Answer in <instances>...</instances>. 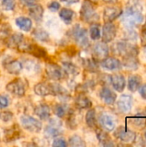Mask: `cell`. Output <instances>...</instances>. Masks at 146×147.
Returning <instances> with one entry per match:
<instances>
[{
  "mask_svg": "<svg viewBox=\"0 0 146 147\" xmlns=\"http://www.w3.org/2000/svg\"><path fill=\"white\" fill-rule=\"evenodd\" d=\"M133 97L129 95H122L117 102V107L119 110L124 114H126L132 110L133 108Z\"/></svg>",
  "mask_w": 146,
  "mask_h": 147,
  "instance_id": "cell-13",
  "label": "cell"
},
{
  "mask_svg": "<svg viewBox=\"0 0 146 147\" xmlns=\"http://www.w3.org/2000/svg\"><path fill=\"white\" fill-rule=\"evenodd\" d=\"M70 35L72 37L75 42L82 48H88L89 47L88 32L84 28H82L79 24L75 25L71 29Z\"/></svg>",
  "mask_w": 146,
  "mask_h": 147,
  "instance_id": "cell-4",
  "label": "cell"
},
{
  "mask_svg": "<svg viewBox=\"0 0 146 147\" xmlns=\"http://www.w3.org/2000/svg\"><path fill=\"white\" fill-rule=\"evenodd\" d=\"M34 93L40 96H47L49 95H52L51 84H46V83L37 84L36 85H34Z\"/></svg>",
  "mask_w": 146,
  "mask_h": 147,
  "instance_id": "cell-22",
  "label": "cell"
},
{
  "mask_svg": "<svg viewBox=\"0 0 146 147\" xmlns=\"http://www.w3.org/2000/svg\"><path fill=\"white\" fill-rule=\"evenodd\" d=\"M99 122H100L101 127L104 130H106L107 132L113 131L115 128V126H116L114 118L111 115H108V114L101 115L100 117H99Z\"/></svg>",
  "mask_w": 146,
  "mask_h": 147,
  "instance_id": "cell-18",
  "label": "cell"
},
{
  "mask_svg": "<svg viewBox=\"0 0 146 147\" xmlns=\"http://www.w3.org/2000/svg\"><path fill=\"white\" fill-rule=\"evenodd\" d=\"M51 84V88H52V92L53 96H57L59 98H61L62 100H67L70 96V94L68 93V91L63 87L61 86L59 84L57 83H53V84Z\"/></svg>",
  "mask_w": 146,
  "mask_h": 147,
  "instance_id": "cell-25",
  "label": "cell"
},
{
  "mask_svg": "<svg viewBox=\"0 0 146 147\" xmlns=\"http://www.w3.org/2000/svg\"><path fill=\"white\" fill-rule=\"evenodd\" d=\"M74 11L71 9H66V8H63L60 11H59V16L60 18L66 23L69 24L71 22L73 17H74Z\"/></svg>",
  "mask_w": 146,
  "mask_h": 147,
  "instance_id": "cell-32",
  "label": "cell"
},
{
  "mask_svg": "<svg viewBox=\"0 0 146 147\" xmlns=\"http://www.w3.org/2000/svg\"><path fill=\"white\" fill-rule=\"evenodd\" d=\"M113 53L122 58L128 55L139 54V47L136 44L131 43L128 40H119L115 42L112 47Z\"/></svg>",
  "mask_w": 146,
  "mask_h": 147,
  "instance_id": "cell-2",
  "label": "cell"
},
{
  "mask_svg": "<svg viewBox=\"0 0 146 147\" xmlns=\"http://www.w3.org/2000/svg\"><path fill=\"white\" fill-rule=\"evenodd\" d=\"M109 54V47L108 44L104 41L97 42L94 45L92 48L93 59L96 61H102L106 59Z\"/></svg>",
  "mask_w": 146,
  "mask_h": 147,
  "instance_id": "cell-10",
  "label": "cell"
},
{
  "mask_svg": "<svg viewBox=\"0 0 146 147\" xmlns=\"http://www.w3.org/2000/svg\"><path fill=\"white\" fill-rule=\"evenodd\" d=\"M101 66L106 70L114 71V70H120L122 67V63L117 58L108 56L106 59L101 61Z\"/></svg>",
  "mask_w": 146,
  "mask_h": 147,
  "instance_id": "cell-15",
  "label": "cell"
},
{
  "mask_svg": "<svg viewBox=\"0 0 146 147\" xmlns=\"http://www.w3.org/2000/svg\"><path fill=\"white\" fill-rule=\"evenodd\" d=\"M139 94L142 96V98L146 100V84H141V86L139 87Z\"/></svg>",
  "mask_w": 146,
  "mask_h": 147,
  "instance_id": "cell-45",
  "label": "cell"
},
{
  "mask_svg": "<svg viewBox=\"0 0 146 147\" xmlns=\"http://www.w3.org/2000/svg\"><path fill=\"white\" fill-rule=\"evenodd\" d=\"M46 73L50 79L55 81L62 80L67 76L61 66L53 63H48L46 65Z\"/></svg>",
  "mask_w": 146,
  "mask_h": 147,
  "instance_id": "cell-8",
  "label": "cell"
},
{
  "mask_svg": "<svg viewBox=\"0 0 146 147\" xmlns=\"http://www.w3.org/2000/svg\"><path fill=\"white\" fill-rule=\"evenodd\" d=\"M75 105L77 109H90L92 106V102L90 99L86 96L84 94L81 93L77 95V96L75 99Z\"/></svg>",
  "mask_w": 146,
  "mask_h": 147,
  "instance_id": "cell-23",
  "label": "cell"
},
{
  "mask_svg": "<svg viewBox=\"0 0 146 147\" xmlns=\"http://www.w3.org/2000/svg\"><path fill=\"white\" fill-rule=\"evenodd\" d=\"M52 146L54 147H66L67 143L64 138H56L52 142Z\"/></svg>",
  "mask_w": 146,
  "mask_h": 147,
  "instance_id": "cell-40",
  "label": "cell"
},
{
  "mask_svg": "<svg viewBox=\"0 0 146 147\" xmlns=\"http://www.w3.org/2000/svg\"><path fill=\"white\" fill-rule=\"evenodd\" d=\"M117 34V28L113 22H107L102 27V41L108 43L114 40Z\"/></svg>",
  "mask_w": 146,
  "mask_h": 147,
  "instance_id": "cell-11",
  "label": "cell"
},
{
  "mask_svg": "<svg viewBox=\"0 0 146 147\" xmlns=\"http://www.w3.org/2000/svg\"><path fill=\"white\" fill-rule=\"evenodd\" d=\"M1 5L4 10H13L15 7V0H2Z\"/></svg>",
  "mask_w": 146,
  "mask_h": 147,
  "instance_id": "cell-38",
  "label": "cell"
},
{
  "mask_svg": "<svg viewBox=\"0 0 146 147\" xmlns=\"http://www.w3.org/2000/svg\"><path fill=\"white\" fill-rule=\"evenodd\" d=\"M54 114L59 118H63L66 114V108L63 104H57L54 107Z\"/></svg>",
  "mask_w": 146,
  "mask_h": 147,
  "instance_id": "cell-37",
  "label": "cell"
},
{
  "mask_svg": "<svg viewBox=\"0 0 146 147\" xmlns=\"http://www.w3.org/2000/svg\"><path fill=\"white\" fill-rule=\"evenodd\" d=\"M6 90L15 96L22 97L25 95V84L22 79L15 78L6 85Z\"/></svg>",
  "mask_w": 146,
  "mask_h": 147,
  "instance_id": "cell-9",
  "label": "cell"
},
{
  "mask_svg": "<svg viewBox=\"0 0 146 147\" xmlns=\"http://www.w3.org/2000/svg\"><path fill=\"white\" fill-rule=\"evenodd\" d=\"M69 146L72 147H83L86 146V144L80 136L73 135L69 139Z\"/></svg>",
  "mask_w": 146,
  "mask_h": 147,
  "instance_id": "cell-35",
  "label": "cell"
},
{
  "mask_svg": "<svg viewBox=\"0 0 146 147\" xmlns=\"http://www.w3.org/2000/svg\"><path fill=\"white\" fill-rule=\"evenodd\" d=\"M62 68L64 69L66 75H69V76H74L75 77V76L78 75L80 72L79 68L76 65H74L71 62H63L62 63Z\"/></svg>",
  "mask_w": 146,
  "mask_h": 147,
  "instance_id": "cell-30",
  "label": "cell"
},
{
  "mask_svg": "<svg viewBox=\"0 0 146 147\" xmlns=\"http://www.w3.org/2000/svg\"><path fill=\"white\" fill-rule=\"evenodd\" d=\"M34 114L42 121H46L50 118L51 109L46 104H40L34 109Z\"/></svg>",
  "mask_w": 146,
  "mask_h": 147,
  "instance_id": "cell-24",
  "label": "cell"
},
{
  "mask_svg": "<svg viewBox=\"0 0 146 147\" xmlns=\"http://www.w3.org/2000/svg\"><path fill=\"white\" fill-rule=\"evenodd\" d=\"M142 36H143V40L146 42V28L143 30V33H142Z\"/></svg>",
  "mask_w": 146,
  "mask_h": 147,
  "instance_id": "cell-48",
  "label": "cell"
},
{
  "mask_svg": "<svg viewBox=\"0 0 146 147\" xmlns=\"http://www.w3.org/2000/svg\"><path fill=\"white\" fill-rule=\"evenodd\" d=\"M144 136H145V140H146V131L145 132V134H144Z\"/></svg>",
  "mask_w": 146,
  "mask_h": 147,
  "instance_id": "cell-49",
  "label": "cell"
},
{
  "mask_svg": "<svg viewBox=\"0 0 146 147\" xmlns=\"http://www.w3.org/2000/svg\"><path fill=\"white\" fill-rule=\"evenodd\" d=\"M123 10L120 6H108L103 11V20L105 22H113L120 16H122Z\"/></svg>",
  "mask_w": 146,
  "mask_h": 147,
  "instance_id": "cell-12",
  "label": "cell"
},
{
  "mask_svg": "<svg viewBox=\"0 0 146 147\" xmlns=\"http://www.w3.org/2000/svg\"><path fill=\"white\" fill-rule=\"evenodd\" d=\"M40 0H20L22 4H23L25 6H28V7L32 6L34 4H36Z\"/></svg>",
  "mask_w": 146,
  "mask_h": 147,
  "instance_id": "cell-44",
  "label": "cell"
},
{
  "mask_svg": "<svg viewBox=\"0 0 146 147\" xmlns=\"http://www.w3.org/2000/svg\"><path fill=\"white\" fill-rule=\"evenodd\" d=\"M89 34H90V38L94 40H99L101 38V30L98 25H96V23L94 25H92L90 27L89 29Z\"/></svg>",
  "mask_w": 146,
  "mask_h": 147,
  "instance_id": "cell-36",
  "label": "cell"
},
{
  "mask_svg": "<svg viewBox=\"0 0 146 147\" xmlns=\"http://www.w3.org/2000/svg\"><path fill=\"white\" fill-rule=\"evenodd\" d=\"M100 96L102 100L108 105H113L116 99H117V95L108 87H102V89L100 91Z\"/></svg>",
  "mask_w": 146,
  "mask_h": 147,
  "instance_id": "cell-17",
  "label": "cell"
},
{
  "mask_svg": "<svg viewBox=\"0 0 146 147\" xmlns=\"http://www.w3.org/2000/svg\"><path fill=\"white\" fill-rule=\"evenodd\" d=\"M138 38V34L133 28H126V40L128 41H134Z\"/></svg>",
  "mask_w": 146,
  "mask_h": 147,
  "instance_id": "cell-39",
  "label": "cell"
},
{
  "mask_svg": "<svg viewBox=\"0 0 146 147\" xmlns=\"http://www.w3.org/2000/svg\"><path fill=\"white\" fill-rule=\"evenodd\" d=\"M114 135L117 140H119L120 141H121L123 143H126V144L134 143L136 140V138H137L135 132H133L130 129H127L123 126L119 127L115 130Z\"/></svg>",
  "mask_w": 146,
  "mask_h": 147,
  "instance_id": "cell-7",
  "label": "cell"
},
{
  "mask_svg": "<svg viewBox=\"0 0 146 147\" xmlns=\"http://www.w3.org/2000/svg\"><path fill=\"white\" fill-rule=\"evenodd\" d=\"M80 16L82 20L88 23L95 24L99 21V15L96 11V9L90 0H84L81 8Z\"/></svg>",
  "mask_w": 146,
  "mask_h": 147,
  "instance_id": "cell-3",
  "label": "cell"
},
{
  "mask_svg": "<svg viewBox=\"0 0 146 147\" xmlns=\"http://www.w3.org/2000/svg\"><path fill=\"white\" fill-rule=\"evenodd\" d=\"M145 112H146V109H145Z\"/></svg>",
  "mask_w": 146,
  "mask_h": 147,
  "instance_id": "cell-50",
  "label": "cell"
},
{
  "mask_svg": "<svg viewBox=\"0 0 146 147\" xmlns=\"http://www.w3.org/2000/svg\"><path fill=\"white\" fill-rule=\"evenodd\" d=\"M47 7L51 11L54 12V11H58L60 9V4H59V3H58L56 1H52L47 5Z\"/></svg>",
  "mask_w": 146,
  "mask_h": 147,
  "instance_id": "cell-42",
  "label": "cell"
},
{
  "mask_svg": "<svg viewBox=\"0 0 146 147\" xmlns=\"http://www.w3.org/2000/svg\"><path fill=\"white\" fill-rule=\"evenodd\" d=\"M106 3H115L118 0H102Z\"/></svg>",
  "mask_w": 146,
  "mask_h": 147,
  "instance_id": "cell-47",
  "label": "cell"
},
{
  "mask_svg": "<svg viewBox=\"0 0 146 147\" xmlns=\"http://www.w3.org/2000/svg\"><path fill=\"white\" fill-rule=\"evenodd\" d=\"M110 83L113 88L118 92H122L126 87V78L121 73H114L111 75Z\"/></svg>",
  "mask_w": 146,
  "mask_h": 147,
  "instance_id": "cell-14",
  "label": "cell"
},
{
  "mask_svg": "<svg viewBox=\"0 0 146 147\" xmlns=\"http://www.w3.org/2000/svg\"><path fill=\"white\" fill-rule=\"evenodd\" d=\"M142 84V78L139 75H132L129 79H128V83H127V86H128V90L132 92H136L139 87Z\"/></svg>",
  "mask_w": 146,
  "mask_h": 147,
  "instance_id": "cell-27",
  "label": "cell"
},
{
  "mask_svg": "<svg viewBox=\"0 0 146 147\" xmlns=\"http://www.w3.org/2000/svg\"><path fill=\"white\" fill-rule=\"evenodd\" d=\"M3 67L6 71L12 75L19 74L22 70V64L16 59H9L7 62L3 63Z\"/></svg>",
  "mask_w": 146,
  "mask_h": 147,
  "instance_id": "cell-16",
  "label": "cell"
},
{
  "mask_svg": "<svg viewBox=\"0 0 146 147\" xmlns=\"http://www.w3.org/2000/svg\"><path fill=\"white\" fill-rule=\"evenodd\" d=\"M8 105H9V101H8L7 97H5L3 96H0V108L5 109L8 107Z\"/></svg>",
  "mask_w": 146,
  "mask_h": 147,
  "instance_id": "cell-43",
  "label": "cell"
},
{
  "mask_svg": "<svg viewBox=\"0 0 146 147\" xmlns=\"http://www.w3.org/2000/svg\"><path fill=\"white\" fill-rule=\"evenodd\" d=\"M121 21L126 28H133L143 22V6L139 0L129 1Z\"/></svg>",
  "mask_w": 146,
  "mask_h": 147,
  "instance_id": "cell-1",
  "label": "cell"
},
{
  "mask_svg": "<svg viewBox=\"0 0 146 147\" xmlns=\"http://www.w3.org/2000/svg\"><path fill=\"white\" fill-rule=\"evenodd\" d=\"M96 136H97V139L102 146H114V143L111 140L108 134H107L106 132H104L102 130H97Z\"/></svg>",
  "mask_w": 146,
  "mask_h": 147,
  "instance_id": "cell-28",
  "label": "cell"
},
{
  "mask_svg": "<svg viewBox=\"0 0 146 147\" xmlns=\"http://www.w3.org/2000/svg\"><path fill=\"white\" fill-rule=\"evenodd\" d=\"M21 130L17 127V125H13L9 128H7L4 131V137L3 140L5 142H11L18 140L21 137Z\"/></svg>",
  "mask_w": 146,
  "mask_h": 147,
  "instance_id": "cell-19",
  "label": "cell"
},
{
  "mask_svg": "<svg viewBox=\"0 0 146 147\" xmlns=\"http://www.w3.org/2000/svg\"><path fill=\"white\" fill-rule=\"evenodd\" d=\"M60 1L66 3H78L80 0H60Z\"/></svg>",
  "mask_w": 146,
  "mask_h": 147,
  "instance_id": "cell-46",
  "label": "cell"
},
{
  "mask_svg": "<svg viewBox=\"0 0 146 147\" xmlns=\"http://www.w3.org/2000/svg\"><path fill=\"white\" fill-rule=\"evenodd\" d=\"M13 117V114L9 111H4V112H2L1 115H0V118L2 119L3 121L4 122H8Z\"/></svg>",
  "mask_w": 146,
  "mask_h": 147,
  "instance_id": "cell-41",
  "label": "cell"
},
{
  "mask_svg": "<svg viewBox=\"0 0 146 147\" xmlns=\"http://www.w3.org/2000/svg\"><path fill=\"white\" fill-rule=\"evenodd\" d=\"M15 24L20 29L28 32L32 28V20L28 17L19 16L15 19Z\"/></svg>",
  "mask_w": 146,
  "mask_h": 147,
  "instance_id": "cell-29",
  "label": "cell"
},
{
  "mask_svg": "<svg viewBox=\"0 0 146 147\" xmlns=\"http://www.w3.org/2000/svg\"><path fill=\"white\" fill-rule=\"evenodd\" d=\"M33 36L36 40H38L40 41L46 42V41L49 40V34H48V33L46 30L42 29V28H36V29H34V32H33Z\"/></svg>",
  "mask_w": 146,
  "mask_h": 147,
  "instance_id": "cell-34",
  "label": "cell"
},
{
  "mask_svg": "<svg viewBox=\"0 0 146 147\" xmlns=\"http://www.w3.org/2000/svg\"><path fill=\"white\" fill-rule=\"evenodd\" d=\"M28 14L35 22H40L43 18L44 9L41 5L36 3L28 7Z\"/></svg>",
  "mask_w": 146,
  "mask_h": 147,
  "instance_id": "cell-21",
  "label": "cell"
},
{
  "mask_svg": "<svg viewBox=\"0 0 146 147\" xmlns=\"http://www.w3.org/2000/svg\"><path fill=\"white\" fill-rule=\"evenodd\" d=\"M122 66H125L126 69L134 71L137 70L139 66V60L137 55H128L123 58Z\"/></svg>",
  "mask_w": 146,
  "mask_h": 147,
  "instance_id": "cell-20",
  "label": "cell"
},
{
  "mask_svg": "<svg viewBox=\"0 0 146 147\" xmlns=\"http://www.w3.org/2000/svg\"><path fill=\"white\" fill-rule=\"evenodd\" d=\"M63 133L62 122L58 119H51L49 124L44 129V136L47 139H52L59 136Z\"/></svg>",
  "mask_w": 146,
  "mask_h": 147,
  "instance_id": "cell-6",
  "label": "cell"
},
{
  "mask_svg": "<svg viewBox=\"0 0 146 147\" xmlns=\"http://www.w3.org/2000/svg\"><path fill=\"white\" fill-rule=\"evenodd\" d=\"M85 121L89 127L90 128H96V110L93 109H90L88 110L85 115Z\"/></svg>",
  "mask_w": 146,
  "mask_h": 147,
  "instance_id": "cell-31",
  "label": "cell"
},
{
  "mask_svg": "<svg viewBox=\"0 0 146 147\" xmlns=\"http://www.w3.org/2000/svg\"><path fill=\"white\" fill-rule=\"evenodd\" d=\"M24 41V37L20 33H15L9 37H8L7 40V45L11 48L18 49V47L21 46V44Z\"/></svg>",
  "mask_w": 146,
  "mask_h": 147,
  "instance_id": "cell-26",
  "label": "cell"
},
{
  "mask_svg": "<svg viewBox=\"0 0 146 147\" xmlns=\"http://www.w3.org/2000/svg\"><path fill=\"white\" fill-rule=\"evenodd\" d=\"M22 127L31 133H39L42 129L41 122L30 115H22L20 118Z\"/></svg>",
  "mask_w": 146,
  "mask_h": 147,
  "instance_id": "cell-5",
  "label": "cell"
},
{
  "mask_svg": "<svg viewBox=\"0 0 146 147\" xmlns=\"http://www.w3.org/2000/svg\"><path fill=\"white\" fill-rule=\"evenodd\" d=\"M130 122L133 126L136 127L137 128L142 129L145 127L146 118L143 115H136L130 119Z\"/></svg>",
  "mask_w": 146,
  "mask_h": 147,
  "instance_id": "cell-33",
  "label": "cell"
}]
</instances>
